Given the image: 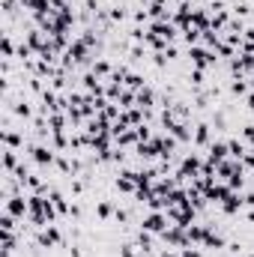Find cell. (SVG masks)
Listing matches in <instances>:
<instances>
[{
  "mask_svg": "<svg viewBox=\"0 0 254 257\" xmlns=\"http://www.w3.org/2000/svg\"><path fill=\"white\" fill-rule=\"evenodd\" d=\"M33 242L39 245V248H63L66 245V236L63 230L57 227V224H48V227H42V230H36V236H33Z\"/></svg>",
  "mask_w": 254,
  "mask_h": 257,
  "instance_id": "6da1fadb",
  "label": "cell"
},
{
  "mask_svg": "<svg viewBox=\"0 0 254 257\" xmlns=\"http://www.w3.org/2000/svg\"><path fill=\"white\" fill-rule=\"evenodd\" d=\"M141 227L150 230V233H156V236H162V233L171 227V218H168L165 209H159V212H147V215L141 218Z\"/></svg>",
  "mask_w": 254,
  "mask_h": 257,
  "instance_id": "7a4b0ae2",
  "label": "cell"
},
{
  "mask_svg": "<svg viewBox=\"0 0 254 257\" xmlns=\"http://www.w3.org/2000/svg\"><path fill=\"white\" fill-rule=\"evenodd\" d=\"M186 57H189V63L194 66V69H212L215 60H218V57H215L209 48H203V45H191Z\"/></svg>",
  "mask_w": 254,
  "mask_h": 257,
  "instance_id": "3957f363",
  "label": "cell"
},
{
  "mask_svg": "<svg viewBox=\"0 0 254 257\" xmlns=\"http://www.w3.org/2000/svg\"><path fill=\"white\" fill-rule=\"evenodd\" d=\"M3 203H6V212L15 218H27V212H30V203L24 194H3Z\"/></svg>",
  "mask_w": 254,
  "mask_h": 257,
  "instance_id": "277c9868",
  "label": "cell"
},
{
  "mask_svg": "<svg viewBox=\"0 0 254 257\" xmlns=\"http://www.w3.org/2000/svg\"><path fill=\"white\" fill-rule=\"evenodd\" d=\"M230 159V153H227V141H212L209 147H206V162L209 165H221V162H227Z\"/></svg>",
  "mask_w": 254,
  "mask_h": 257,
  "instance_id": "5b68a950",
  "label": "cell"
},
{
  "mask_svg": "<svg viewBox=\"0 0 254 257\" xmlns=\"http://www.w3.org/2000/svg\"><path fill=\"white\" fill-rule=\"evenodd\" d=\"M212 144V126L209 123H194V132H191V147L200 150V147H209Z\"/></svg>",
  "mask_w": 254,
  "mask_h": 257,
  "instance_id": "8992f818",
  "label": "cell"
},
{
  "mask_svg": "<svg viewBox=\"0 0 254 257\" xmlns=\"http://www.w3.org/2000/svg\"><path fill=\"white\" fill-rule=\"evenodd\" d=\"M114 212H117V203H114V200H108V197H99V200H96V218H99V221H111Z\"/></svg>",
  "mask_w": 254,
  "mask_h": 257,
  "instance_id": "52a82bcc",
  "label": "cell"
},
{
  "mask_svg": "<svg viewBox=\"0 0 254 257\" xmlns=\"http://www.w3.org/2000/svg\"><path fill=\"white\" fill-rule=\"evenodd\" d=\"M203 248H209V251H221V248H227V239H224L221 233L209 230V233H206V239H203Z\"/></svg>",
  "mask_w": 254,
  "mask_h": 257,
  "instance_id": "ba28073f",
  "label": "cell"
},
{
  "mask_svg": "<svg viewBox=\"0 0 254 257\" xmlns=\"http://www.w3.org/2000/svg\"><path fill=\"white\" fill-rule=\"evenodd\" d=\"M90 72H93V75H99L102 81H108V78L114 75V69H111V63H108L105 57H99V60H93V66H90Z\"/></svg>",
  "mask_w": 254,
  "mask_h": 257,
  "instance_id": "9c48e42d",
  "label": "cell"
},
{
  "mask_svg": "<svg viewBox=\"0 0 254 257\" xmlns=\"http://www.w3.org/2000/svg\"><path fill=\"white\" fill-rule=\"evenodd\" d=\"M126 87H129V90H144V87H147V78H144V75H138V72H129Z\"/></svg>",
  "mask_w": 254,
  "mask_h": 257,
  "instance_id": "30bf717a",
  "label": "cell"
},
{
  "mask_svg": "<svg viewBox=\"0 0 254 257\" xmlns=\"http://www.w3.org/2000/svg\"><path fill=\"white\" fill-rule=\"evenodd\" d=\"M230 93H233V96H245V93H248L245 78H236V75H233V78H230Z\"/></svg>",
  "mask_w": 254,
  "mask_h": 257,
  "instance_id": "8fae6325",
  "label": "cell"
},
{
  "mask_svg": "<svg viewBox=\"0 0 254 257\" xmlns=\"http://www.w3.org/2000/svg\"><path fill=\"white\" fill-rule=\"evenodd\" d=\"M227 186H230L233 192H239V189L245 186V168H242V171H236V174H233V177L227 180Z\"/></svg>",
  "mask_w": 254,
  "mask_h": 257,
  "instance_id": "7c38bea8",
  "label": "cell"
},
{
  "mask_svg": "<svg viewBox=\"0 0 254 257\" xmlns=\"http://www.w3.org/2000/svg\"><path fill=\"white\" fill-rule=\"evenodd\" d=\"M242 200H245V209H254V189L242 194Z\"/></svg>",
  "mask_w": 254,
  "mask_h": 257,
  "instance_id": "4fadbf2b",
  "label": "cell"
},
{
  "mask_svg": "<svg viewBox=\"0 0 254 257\" xmlns=\"http://www.w3.org/2000/svg\"><path fill=\"white\" fill-rule=\"evenodd\" d=\"M245 108H248V111H251V114H254V90H251V93H248V99H245Z\"/></svg>",
  "mask_w": 254,
  "mask_h": 257,
  "instance_id": "5bb4252c",
  "label": "cell"
}]
</instances>
